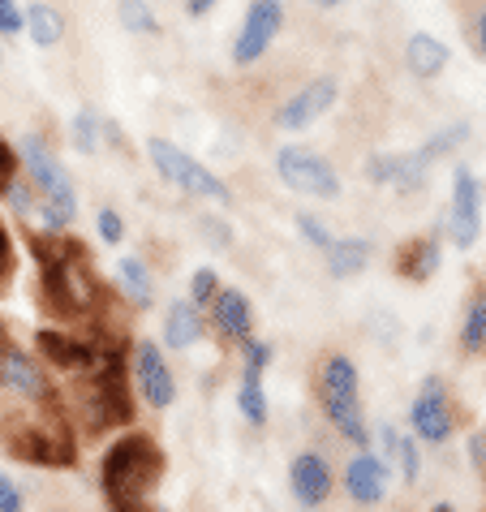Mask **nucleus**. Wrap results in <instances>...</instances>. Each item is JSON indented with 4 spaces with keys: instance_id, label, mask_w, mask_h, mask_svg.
Listing matches in <instances>:
<instances>
[{
    "instance_id": "obj_6",
    "label": "nucleus",
    "mask_w": 486,
    "mask_h": 512,
    "mask_svg": "<svg viewBox=\"0 0 486 512\" xmlns=\"http://www.w3.org/2000/svg\"><path fill=\"white\" fill-rule=\"evenodd\" d=\"M91 383H87V426L91 431H112L134 418V396H130V375L121 362V353H99V362L91 366Z\"/></svg>"
},
{
    "instance_id": "obj_32",
    "label": "nucleus",
    "mask_w": 486,
    "mask_h": 512,
    "mask_svg": "<svg viewBox=\"0 0 486 512\" xmlns=\"http://www.w3.org/2000/svg\"><path fill=\"white\" fill-rule=\"evenodd\" d=\"M297 229H302V237L310 241V246H319V250L332 246V233H327V229H323V220H314L310 211H297Z\"/></svg>"
},
{
    "instance_id": "obj_25",
    "label": "nucleus",
    "mask_w": 486,
    "mask_h": 512,
    "mask_svg": "<svg viewBox=\"0 0 486 512\" xmlns=\"http://www.w3.org/2000/svg\"><path fill=\"white\" fill-rule=\"evenodd\" d=\"M263 371H267V366H250V362H246V371H241V388H237V405H241V414H246V422H254V426H263V422H267Z\"/></svg>"
},
{
    "instance_id": "obj_8",
    "label": "nucleus",
    "mask_w": 486,
    "mask_h": 512,
    "mask_svg": "<svg viewBox=\"0 0 486 512\" xmlns=\"http://www.w3.org/2000/svg\"><path fill=\"white\" fill-rule=\"evenodd\" d=\"M276 173L289 190L310 194V198H340V177L336 168L306 147H280L276 151Z\"/></svg>"
},
{
    "instance_id": "obj_21",
    "label": "nucleus",
    "mask_w": 486,
    "mask_h": 512,
    "mask_svg": "<svg viewBox=\"0 0 486 512\" xmlns=\"http://www.w3.org/2000/svg\"><path fill=\"white\" fill-rule=\"evenodd\" d=\"M327 254V267H332V276L336 280H349V276H357L362 267L370 263V241L366 237H332V246L323 250Z\"/></svg>"
},
{
    "instance_id": "obj_15",
    "label": "nucleus",
    "mask_w": 486,
    "mask_h": 512,
    "mask_svg": "<svg viewBox=\"0 0 486 512\" xmlns=\"http://www.w3.org/2000/svg\"><path fill=\"white\" fill-rule=\"evenodd\" d=\"M0 388L26 396V401H48V375L39 371V362L31 353L22 349H5V358H0Z\"/></svg>"
},
{
    "instance_id": "obj_3",
    "label": "nucleus",
    "mask_w": 486,
    "mask_h": 512,
    "mask_svg": "<svg viewBox=\"0 0 486 512\" xmlns=\"http://www.w3.org/2000/svg\"><path fill=\"white\" fill-rule=\"evenodd\" d=\"M18 155H22L26 173H31L35 190H39V224H44V229H69V224H74V211H78V198H74V181H69L65 164L56 160L48 142L35 138V134L22 138Z\"/></svg>"
},
{
    "instance_id": "obj_24",
    "label": "nucleus",
    "mask_w": 486,
    "mask_h": 512,
    "mask_svg": "<svg viewBox=\"0 0 486 512\" xmlns=\"http://www.w3.org/2000/svg\"><path fill=\"white\" fill-rule=\"evenodd\" d=\"M26 31H31V39L39 48H52L65 39V13L56 5H44V0H35L31 9H26Z\"/></svg>"
},
{
    "instance_id": "obj_18",
    "label": "nucleus",
    "mask_w": 486,
    "mask_h": 512,
    "mask_svg": "<svg viewBox=\"0 0 486 512\" xmlns=\"http://www.w3.org/2000/svg\"><path fill=\"white\" fill-rule=\"evenodd\" d=\"M211 323H216V332L224 340H233V345H241L246 336H254V310L246 302V293L220 289L216 302H211Z\"/></svg>"
},
{
    "instance_id": "obj_10",
    "label": "nucleus",
    "mask_w": 486,
    "mask_h": 512,
    "mask_svg": "<svg viewBox=\"0 0 486 512\" xmlns=\"http://www.w3.org/2000/svg\"><path fill=\"white\" fill-rule=\"evenodd\" d=\"M280 26H284V5L280 0H254V5L246 9V22H241V31H237L233 61L237 65H254L271 48V39L280 35Z\"/></svg>"
},
{
    "instance_id": "obj_26",
    "label": "nucleus",
    "mask_w": 486,
    "mask_h": 512,
    "mask_svg": "<svg viewBox=\"0 0 486 512\" xmlns=\"http://www.w3.org/2000/svg\"><path fill=\"white\" fill-rule=\"evenodd\" d=\"M117 280H121V289H125V297H130L134 306H142V310L151 306L155 284H151V272H147V263L142 259H121L117 263Z\"/></svg>"
},
{
    "instance_id": "obj_17",
    "label": "nucleus",
    "mask_w": 486,
    "mask_h": 512,
    "mask_svg": "<svg viewBox=\"0 0 486 512\" xmlns=\"http://www.w3.org/2000/svg\"><path fill=\"white\" fill-rule=\"evenodd\" d=\"M366 177L375 181V186H392L400 194H413L422 186V177H426V168L418 155H370V164H366Z\"/></svg>"
},
{
    "instance_id": "obj_23",
    "label": "nucleus",
    "mask_w": 486,
    "mask_h": 512,
    "mask_svg": "<svg viewBox=\"0 0 486 512\" xmlns=\"http://www.w3.org/2000/svg\"><path fill=\"white\" fill-rule=\"evenodd\" d=\"M405 61H409V69L418 78H435V74H443V65H448V48H443L435 35H422L418 31L405 44Z\"/></svg>"
},
{
    "instance_id": "obj_30",
    "label": "nucleus",
    "mask_w": 486,
    "mask_h": 512,
    "mask_svg": "<svg viewBox=\"0 0 486 512\" xmlns=\"http://www.w3.org/2000/svg\"><path fill=\"white\" fill-rule=\"evenodd\" d=\"M74 147L82 155H95L99 151V117L91 108H82L78 117H74Z\"/></svg>"
},
{
    "instance_id": "obj_29",
    "label": "nucleus",
    "mask_w": 486,
    "mask_h": 512,
    "mask_svg": "<svg viewBox=\"0 0 486 512\" xmlns=\"http://www.w3.org/2000/svg\"><path fill=\"white\" fill-rule=\"evenodd\" d=\"M121 26H125V31H147V35L160 31L147 0H121Z\"/></svg>"
},
{
    "instance_id": "obj_19",
    "label": "nucleus",
    "mask_w": 486,
    "mask_h": 512,
    "mask_svg": "<svg viewBox=\"0 0 486 512\" xmlns=\"http://www.w3.org/2000/svg\"><path fill=\"white\" fill-rule=\"evenodd\" d=\"M39 349H44V358L52 366H61V371H91L99 362V349H91L87 340L65 336V332H39Z\"/></svg>"
},
{
    "instance_id": "obj_34",
    "label": "nucleus",
    "mask_w": 486,
    "mask_h": 512,
    "mask_svg": "<svg viewBox=\"0 0 486 512\" xmlns=\"http://www.w3.org/2000/svg\"><path fill=\"white\" fill-rule=\"evenodd\" d=\"M95 224H99V237H104L108 246H117V241L125 237V220H121V216H117V211H112V207H104V211H99V216H95Z\"/></svg>"
},
{
    "instance_id": "obj_33",
    "label": "nucleus",
    "mask_w": 486,
    "mask_h": 512,
    "mask_svg": "<svg viewBox=\"0 0 486 512\" xmlns=\"http://www.w3.org/2000/svg\"><path fill=\"white\" fill-rule=\"evenodd\" d=\"M400 469H405V482H418V474H422V461H418V439H405L400 435Z\"/></svg>"
},
{
    "instance_id": "obj_40",
    "label": "nucleus",
    "mask_w": 486,
    "mask_h": 512,
    "mask_svg": "<svg viewBox=\"0 0 486 512\" xmlns=\"http://www.w3.org/2000/svg\"><path fill=\"white\" fill-rule=\"evenodd\" d=\"M216 5V0H185V9H190V18H203V13Z\"/></svg>"
},
{
    "instance_id": "obj_43",
    "label": "nucleus",
    "mask_w": 486,
    "mask_h": 512,
    "mask_svg": "<svg viewBox=\"0 0 486 512\" xmlns=\"http://www.w3.org/2000/svg\"><path fill=\"white\" fill-rule=\"evenodd\" d=\"M5 349H9V340H5V323H0V358H5Z\"/></svg>"
},
{
    "instance_id": "obj_35",
    "label": "nucleus",
    "mask_w": 486,
    "mask_h": 512,
    "mask_svg": "<svg viewBox=\"0 0 486 512\" xmlns=\"http://www.w3.org/2000/svg\"><path fill=\"white\" fill-rule=\"evenodd\" d=\"M22 26H26V13L13 5V0H0V31H5V35H18Z\"/></svg>"
},
{
    "instance_id": "obj_31",
    "label": "nucleus",
    "mask_w": 486,
    "mask_h": 512,
    "mask_svg": "<svg viewBox=\"0 0 486 512\" xmlns=\"http://www.w3.org/2000/svg\"><path fill=\"white\" fill-rule=\"evenodd\" d=\"M216 293H220L216 272H211V267H198L194 280H190V302H194L198 310H207L211 302H216Z\"/></svg>"
},
{
    "instance_id": "obj_7",
    "label": "nucleus",
    "mask_w": 486,
    "mask_h": 512,
    "mask_svg": "<svg viewBox=\"0 0 486 512\" xmlns=\"http://www.w3.org/2000/svg\"><path fill=\"white\" fill-rule=\"evenodd\" d=\"M147 155H151L155 173H160L164 181H173L177 190L194 194V198H211V203H220V207L233 203V190H228L207 164H198L194 155H185L181 147H173V142L151 138V142H147Z\"/></svg>"
},
{
    "instance_id": "obj_20",
    "label": "nucleus",
    "mask_w": 486,
    "mask_h": 512,
    "mask_svg": "<svg viewBox=\"0 0 486 512\" xmlns=\"http://www.w3.org/2000/svg\"><path fill=\"white\" fill-rule=\"evenodd\" d=\"M439 263H443V250H439V241L435 237H422V241H409L405 250L396 254V267H400V276L405 280H431L439 272Z\"/></svg>"
},
{
    "instance_id": "obj_16",
    "label": "nucleus",
    "mask_w": 486,
    "mask_h": 512,
    "mask_svg": "<svg viewBox=\"0 0 486 512\" xmlns=\"http://www.w3.org/2000/svg\"><path fill=\"white\" fill-rule=\"evenodd\" d=\"M345 491L357 504H379L388 495V461L375 452H357L345 469Z\"/></svg>"
},
{
    "instance_id": "obj_39",
    "label": "nucleus",
    "mask_w": 486,
    "mask_h": 512,
    "mask_svg": "<svg viewBox=\"0 0 486 512\" xmlns=\"http://www.w3.org/2000/svg\"><path fill=\"white\" fill-rule=\"evenodd\" d=\"M469 461H474V469L486 478V435H474V439H469Z\"/></svg>"
},
{
    "instance_id": "obj_9",
    "label": "nucleus",
    "mask_w": 486,
    "mask_h": 512,
    "mask_svg": "<svg viewBox=\"0 0 486 512\" xmlns=\"http://www.w3.org/2000/svg\"><path fill=\"white\" fill-rule=\"evenodd\" d=\"M448 237L456 250H474L482 237V181L465 164L452 168V207H448Z\"/></svg>"
},
{
    "instance_id": "obj_2",
    "label": "nucleus",
    "mask_w": 486,
    "mask_h": 512,
    "mask_svg": "<svg viewBox=\"0 0 486 512\" xmlns=\"http://www.w3.org/2000/svg\"><path fill=\"white\" fill-rule=\"evenodd\" d=\"M164 478V452L151 435H121L99 465V487L112 508H142Z\"/></svg>"
},
{
    "instance_id": "obj_28",
    "label": "nucleus",
    "mask_w": 486,
    "mask_h": 512,
    "mask_svg": "<svg viewBox=\"0 0 486 512\" xmlns=\"http://www.w3.org/2000/svg\"><path fill=\"white\" fill-rule=\"evenodd\" d=\"M461 345H465V353H482L486 349V293H474V302H469V310H465Z\"/></svg>"
},
{
    "instance_id": "obj_42",
    "label": "nucleus",
    "mask_w": 486,
    "mask_h": 512,
    "mask_svg": "<svg viewBox=\"0 0 486 512\" xmlns=\"http://www.w3.org/2000/svg\"><path fill=\"white\" fill-rule=\"evenodd\" d=\"M319 9H336V5H345V0H314Z\"/></svg>"
},
{
    "instance_id": "obj_41",
    "label": "nucleus",
    "mask_w": 486,
    "mask_h": 512,
    "mask_svg": "<svg viewBox=\"0 0 486 512\" xmlns=\"http://www.w3.org/2000/svg\"><path fill=\"white\" fill-rule=\"evenodd\" d=\"M478 48L486 52V13H482V18H478Z\"/></svg>"
},
{
    "instance_id": "obj_12",
    "label": "nucleus",
    "mask_w": 486,
    "mask_h": 512,
    "mask_svg": "<svg viewBox=\"0 0 486 512\" xmlns=\"http://www.w3.org/2000/svg\"><path fill=\"white\" fill-rule=\"evenodd\" d=\"M409 422H413V435L426 439V444H448L452 439V401H448V388H443L439 379H426L418 401L409 409Z\"/></svg>"
},
{
    "instance_id": "obj_38",
    "label": "nucleus",
    "mask_w": 486,
    "mask_h": 512,
    "mask_svg": "<svg viewBox=\"0 0 486 512\" xmlns=\"http://www.w3.org/2000/svg\"><path fill=\"white\" fill-rule=\"evenodd\" d=\"M18 508H22V491L0 474V512H18Z\"/></svg>"
},
{
    "instance_id": "obj_27",
    "label": "nucleus",
    "mask_w": 486,
    "mask_h": 512,
    "mask_svg": "<svg viewBox=\"0 0 486 512\" xmlns=\"http://www.w3.org/2000/svg\"><path fill=\"white\" fill-rule=\"evenodd\" d=\"M465 138H469V125H465V121H456V125H448V130H439L435 138H426V142H422V147L413 151V155H418V160H422V168H431L435 160H443V155H452V151L461 147Z\"/></svg>"
},
{
    "instance_id": "obj_14",
    "label": "nucleus",
    "mask_w": 486,
    "mask_h": 512,
    "mask_svg": "<svg viewBox=\"0 0 486 512\" xmlns=\"http://www.w3.org/2000/svg\"><path fill=\"white\" fill-rule=\"evenodd\" d=\"M289 487L302 508H319L327 495H332V465H327L319 452H302L289 469Z\"/></svg>"
},
{
    "instance_id": "obj_36",
    "label": "nucleus",
    "mask_w": 486,
    "mask_h": 512,
    "mask_svg": "<svg viewBox=\"0 0 486 512\" xmlns=\"http://www.w3.org/2000/svg\"><path fill=\"white\" fill-rule=\"evenodd\" d=\"M13 173H18V151H13L9 142L0 138V190H5L9 181H13Z\"/></svg>"
},
{
    "instance_id": "obj_37",
    "label": "nucleus",
    "mask_w": 486,
    "mask_h": 512,
    "mask_svg": "<svg viewBox=\"0 0 486 512\" xmlns=\"http://www.w3.org/2000/svg\"><path fill=\"white\" fill-rule=\"evenodd\" d=\"M13 276V241L5 233V220H0V284H9Z\"/></svg>"
},
{
    "instance_id": "obj_4",
    "label": "nucleus",
    "mask_w": 486,
    "mask_h": 512,
    "mask_svg": "<svg viewBox=\"0 0 486 512\" xmlns=\"http://www.w3.org/2000/svg\"><path fill=\"white\" fill-rule=\"evenodd\" d=\"M319 401H323L327 422H332L349 444H357V448L370 444V426H366V414H362V388H357V366L349 358H340V353L323 358Z\"/></svg>"
},
{
    "instance_id": "obj_5",
    "label": "nucleus",
    "mask_w": 486,
    "mask_h": 512,
    "mask_svg": "<svg viewBox=\"0 0 486 512\" xmlns=\"http://www.w3.org/2000/svg\"><path fill=\"white\" fill-rule=\"evenodd\" d=\"M5 444L18 461L26 465H74V435H69L65 418L52 405H44V414L35 418H13L5 426Z\"/></svg>"
},
{
    "instance_id": "obj_22",
    "label": "nucleus",
    "mask_w": 486,
    "mask_h": 512,
    "mask_svg": "<svg viewBox=\"0 0 486 512\" xmlns=\"http://www.w3.org/2000/svg\"><path fill=\"white\" fill-rule=\"evenodd\" d=\"M198 336H203V319H198V306L194 302H173L164 315V340L173 349H190L198 345Z\"/></svg>"
},
{
    "instance_id": "obj_1",
    "label": "nucleus",
    "mask_w": 486,
    "mask_h": 512,
    "mask_svg": "<svg viewBox=\"0 0 486 512\" xmlns=\"http://www.w3.org/2000/svg\"><path fill=\"white\" fill-rule=\"evenodd\" d=\"M31 250L39 259V280H44V302L52 315L61 319H87L99 310L104 293H99V276L91 272V259L78 241L61 237V229L35 233Z\"/></svg>"
},
{
    "instance_id": "obj_11",
    "label": "nucleus",
    "mask_w": 486,
    "mask_h": 512,
    "mask_svg": "<svg viewBox=\"0 0 486 512\" xmlns=\"http://www.w3.org/2000/svg\"><path fill=\"white\" fill-rule=\"evenodd\" d=\"M130 371H134V383L142 392V401L151 409H168L177 396V383H173V371H168L164 353L155 340H138L134 345V358H130Z\"/></svg>"
},
{
    "instance_id": "obj_13",
    "label": "nucleus",
    "mask_w": 486,
    "mask_h": 512,
    "mask_svg": "<svg viewBox=\"0 0 486 512\" xmlns=\"http://www.w3.org/2000/svg\"><path fill=\"white\" fill-rule=\"evenodd\" d=\"M336 78H314L310 87H302L297 95H289L280 104V112H276V125L280 130H306V125H314L323 117L327 108L336 104Z\"/></svg>"
}]
</instances>
